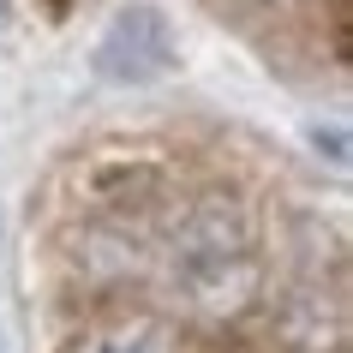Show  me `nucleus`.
<instances>
[{"instance_id":"f257e3e1","label":"nucleus","mask_w":353,"mask_h":353,"mask_svg":"<svg viewBox=\"0 0 353 353\" xmlns=\"http://www.w3.org/2000/svg\"><path fill=\"white\" fill-rule=\"evenodd\" d=\"M174 66V37L156 6H126L96 42V72L108 84H150Z\"/></svg>"},{"instance_id":"f03ea898","label":"nucleus","mask_w":353,"mask_h":353,"mask_svg":"<svg viewBox=\"0 0 353 353\" xmlns=\"http://www.w3.org/2000/svg\"><path fill=\"white\" fill-rule=\"evenodd\" d=\"M66 353H174V341L156 317H120V323L84 330Z\"/></svg>"},{"instance_id":"7ed1b4c3","label":"nucleus","mask_w":353,"mask_h":353,"mask_svg":"<svg viewBox=\"0 0 353 353\" xmlns=\"http://www.w3.org/2000/svg\"><path fill=\"white\" fill-rule=\"evenodd\" d=\"M78 263H84V276H90V281H132L138 270H144V252H138L126 234L90 228V234L78 240Z\"/></svg>"}]
</instances>
